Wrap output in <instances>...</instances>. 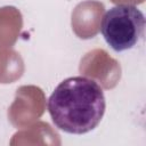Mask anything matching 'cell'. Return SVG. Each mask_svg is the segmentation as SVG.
I'll return each instance as SVG.
<instances>
[{
  "mask_svg": "<svg viewBox=\"0 0 146 146\" xmlns=\"http://www.w3.org/2000/svg\"><path fill=\"white\" fill-rule=\"evenodd\" d=\"M106 100L102 87L87 76H71L62 81L48 99L52 123L67 133L83 135L102 121Z\"/></svg>",
  "mask_w": 146,
  "mask_h": 146,
  "instance_id": "obj_1",
  "label": "cell"
},
{
  "mask_svg": "<svg viewBox=\"0 0 146 146\" xmlns=\"http://www.w3.org/2000/svg\"><path fill=\"white\" fill-rule=\"evenodd\" d=\"M145 25V16L139 8L129 3H120L104 14L100 33L114 51L121 52L133 48L141 41Z\"/></svg>",
  "mask_w": 146,
  "mask_h": 146,
  "instance_id": "obj_2",
  "label": "cell"
}]
</instances>
